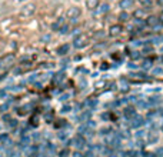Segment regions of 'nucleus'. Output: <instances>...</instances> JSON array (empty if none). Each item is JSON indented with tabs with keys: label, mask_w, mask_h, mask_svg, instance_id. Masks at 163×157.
<instances>
[{
	"label": "nucleus",
	"mask_w": 163,
	"mask_h": 157,
	"mask_svg": "<svg viewBox=\"0 0 163 157\" xmlns=\"http://www.w3.org/2000/svg\"><path fill=\"white\" fill-rule=\"evenodd\" d=\"M35 12H36V4L27 3V4H24V6L20 9V16H23V17H30V16L35 14Z\"/></svg>",
	"instance_id": "1"
},
{
	"label": "nucleus",
	"mask_w": 163,
	"mask_h": 157,
	"mask_svg": "<svg viewBox=\"0 0 163 157\" xmlns=\"http://www.w3.org/2000/svg\"><path fill=\"white\" fill-rule=\"evenodd\" d=\"M80 14H82V10L77 7V6H72V7H69L67 12H66V16H67V19H70V20L79 19Z\"/></svg>",
	"instance_id": "2"
},
{
	"label": "nucleus",
	"mask_w": 163,
	"mask_h": 157,
	"mask_svg": "<svg viewBox=\"0 0 163 157\" xmlns=\"http://www.w3.org/2000/svg\"><path fill=\"white\" fill-rule=\"evenodd\" d=\"M145 124V118L142 117V116H137V114H134L133 117H132V121H130V126L132 127H142Z\"/></svg>",
	"instance_id": "3"
},
{
	"label": "nucleus",
	"mask_w": 163,
	"mask_h": 157,
	"mask_svg": "<svg viewBox=\"0 0 163 157\" xmlns=\"http://www.w3.org/2000/svg\"><path fill=\"white\" fill-rule=\"evenodd\" d=\"M133 6H134V0H119V7L122 9L123 12H127Z\"/></svg>",
	"instance_id": "4"
},
{
	"label": "nucleus",
	"mask_w": 163,
	"mask_h": 157,
	"mask_svg": "<svg viewBox=\"0 0 163 157\" xmlns=\"http://www.w3.org/2000/svg\"><path fill=\"white\" fill-rule=\"evenodd\" d=\"M13 60H14V56H13V54H7V56H4V57L0 60V66L9 67L10 64H13Z\"/></svg>",
	"instance_id": "5"
},
{
	"label": "nucleus",
	"mask_w": 163,
	"mask_h": 157,
	"mask_svg": "<svg viewBox=\"0 0 163 157\" xmlns=\"http://www.w3.org/2000/svg\"><path fill=\"white\" fill-rule=\"evenodd\" d=\"M73 144H75L76 149H83L84 144H86V140H84V137H82V136H76V137L73 139Z\"/></svg>",
	"instance_id": "6"
},
{
	"label": "nucleus",
	"mask_w": 163,
	"mask_h": 157,
	"mask_svg": "<svg viewBox=\"0 0 163 157\" xmlns=\"http://www.w3.org/2000/svg\"><path fill=\"white\" fill-rule=\"evenodd\" d=\"M69 51H70V46L69 44H62V46L57 47V54L59 56H66Z\"/></svg>",
	"instance_id": "7"
},
{
	"label": "nucleus",
	"mask_w": 163,
	"mask_h": 157,
	"mask_svg": "<svg viewBox=\"0 0 163 157\" xmlns=\"http://www.w3.org/2000/svg\"><path fill=\"white\" fill-rule=\"evenodd\" d=\"M100 4V0H86V7L89 10H96Z\"/></svg>",
	"instance_id": "8"
},
{
	"label": "nucleus",
	"mask_w": 163,
	"mask_h": 157,
	"mask_svg": "<svg viewBox=\"0 0 163 157\" xmlns=\"http://www.w3.org/2000/svg\"><path fill=\"white\" fill-rule=\"evenodd\" d=\"M73 46H75L76 49H83V47L86 46V40H84V37H82V36L76 37V39L73 40Z\"/></svg>",
	"instance_id": "9"
},
{
	"label": "nucleus",
	"mask_w": 163,
	"mask_h": 157,
	"mask_svg": "<svg viewBox=\"0 0 163 157\" xmlns=\"http://www.w3.org/2000/svg\"><path fill=\"white\" fill-rule=\"evenodd\" d=\"M147 20H146V24H149V26H152V27H156L159 23H160V19H158V17H155V16H152V17H146Z\"/></svg>",
	"instance_id": "10"
},
{
	"label": "nucleus",
	"mask_w": 163,
	"mask_h": 157,
	"mask_svg": "<svg viewBox=\"0 0 163 157\" xmlns=\"http://www.w3.org/2000/svg\"><path fill=\"white\" fill-rule=\"evenodd\" d=\"M122 33V27L120 26H112L110 27V32H109V35L112 36V37H115V36H119Z\"/></svg>",
	"instance_id": "11"
},
{
	"label": "nucleus",
	"mask_w": 163,
	"mask_h": 157,
	"mask_svg": "<svg viewBox=\"0 0 163 157\" xmlns=\"http://www.w3.org/2000/svg\"><path fill=\"white\" fill-rule=\"evenodd\" d=\"M109 4L107 3H105V4H99V7L96 9V12L99 13V14H105V13H107L109 12Z\"/></svg>",
	"instance_id": "12"
},
{
	"label": "nucleus",
	"mask_w": 163,
	"mask_h": 157,
	"mask_svg": "<svg viewBox=\"0 0 163 157\" xmlns=\"http://www.w3.org/2000/svg\"><path fill=\"white\" fill-rule=\"evenodd\" d=\"M22 144H23L24 147H30V144H32V137H30V136L22 137Z\"/></svg>",
	"instance_id": "13"
},
{
	"label": "nucleus",
	"mask_w": 163,
	"mask_h": 157,
	"mask_svg": "<svg viewBox=\"0 0 163 157\" xmlns=\"http://www.w3.org/2000/svg\"><path fill=\"white\" fill-rule=\"evenodd\" d=\"M129 19H130V16H129V13H127V12H122V13L119 14V20L123 22V23H124V22H127Z\"/></svg>",
	"instance_id": "14"
},
{
	"label": "nucleus",
	"mask_w": 163,
	"mask_h": 157,
	"mask_svg": "<svg viewBox=\"0 0 163 157\" xmlns=\"http://www.w3.org/2000/svg\"><path fill=\"white\" fill-rule=\"evenodd\" d=\"M152 74H153V76H162V74H163V67H162V66L155 67V69L152 70Z\"/></svg>",
	"instance_id": "15"
},
{
	"label": "nucleus",
	"mask_w": 163,
	"mask_h": 157,
	"mask_svg": "<svg viewBox=\"0 0 163 157\" xmlns=\"http://www.w3.org/2000/svg\"><path fill=\"white\" fill-rule=\"evenodd\" d=\"M80 120L83 121V123H87V121L90 120V112H84V113H82Z\"/></svg>",
	"instance_id": "16"
},
{
	"label": "nucleus",
	"mask_w": 163,
	"mask_h": 157,
	"mask_svg": "<svg viewBox=\"0 0 163 157\" xmlns=\"http://www.w3.org/2000/svg\"><path fill=\"white\" fill-rule=\"evenodd\" d=\"M124 116H126L127 118H132V117H133V116H134V112H133V109H130V107H129V109H124Z\"/></svg>",
	"instance_id": "17"
},
{
	"label": "nucleus",
	"mask_w": 163,
	"mask_h": 157,
	"mask_svg": "<svg viewBox=\"0 0 163 157\" xmlns=\"http://www.w3.org/2000/svg\"><path fill=\"white\" fill-rule=\"evenodd\" d=\"M145 9H147V7H150L152 6V0H137Z\"/></svg>",
	"instance_id": "18"
},
{
	"label": "nucleus",
	"mask_w": 163,
	"mask_h": 157,
	"mask_svg": "<svg viewBox=\"0 0 163 157\" xmlns=\"http://www.w3.org/2000/svg\"><path fill=\"white\" fill-rule=\"evenodd\" d=\"M96 104H97L96 100H86V102H84V106H86V107H94Z\"/></svg>",
	"instance_id": "19"
},
{
	"label": "nucleus",
	"mask_w": 163,
	"mask_h": 157,
	"mask_svg": "<svg viewBox=\"0 0 163 157\" xmlns=\"http://www.w3.org/2000/svg\"><path fill=\"white\" fill-rule=\"evenodd\" d=\"M134 16H136V19H143L145 17V10H136Z\"/></svg>",
	"instance_id": "20"
},
{
	"label": "nucleus",
	"mask_w": 163,
	"mask_h": 157,
	"mask_svg": "<svg viewBox=\"0 0 163 157\" xmlns=\"http://www.w3.org/2000/svg\"><path fill=\"white\" fill-rule=\"evenodd\" d=\"M67 30H69V27H67L66 24H63V26L60 27V30H59V32H60L62 35H66V33H67Z\"/></svg>",
	"instance_id": "21"
},
{
	"label": "nucleus",
	"mask_w": 163,
	"mask_h": 157,
	"mask_svg": "<svg viewBox=\"0 0 163 157\" xmlns=\"http://www.w3.org/2000/svg\"><path fill=\"white\" fill-rule=\"evenodd\" d=\"M7 96V91L6 90H0V100H4Z\"/></svg>",
	"instance_id": "22"
},
{
	"label": "nucleus",
	"mask_w": 163,
	"mask_h": 157,
	"mask_svg": "<svg viewBox=\"0 0 163 157\" xmlns=\"http://www.w3.org/2000/svg\"><path fill=\"white\" fill-rule=\"evenodd\" d=\"M69 97H70V94H69V93H66V94H62V96H60V100H63V102H65V100H67Z\"/></svg>",
	"instance_id": "23"
},
{
	"label": "nucleus",
	"mask_w": 163,
	"mask_h": 157,
	"mask_svg": "<svg viewBox=\"0 0 163 157\" xmlns=\"http://www.w3.org/2000/svg\"><path fill=\"white\" fill-rule=\"evenodd\" d=\"M69 110H72V107H70V106H63V109H62V113H67Z\"/></svg>",
	"instance_id": "24"
},
{
	"label": "nucleus",
	"mask_w": 163,
	"mask_h": 157,
	"mask_svg": "<svg viewBox=\"0 0 163 157\" xmlns=\"http://www.w3.org/2000/svg\"><path fill=\"white\" fill-rule=\"evenodd\" d=\"M59 137H60L62 140H65V139L67 137V134H66V131H60V133H59Z\"/></svg>",
	"instance_id": "25"
},
{
	"label": "nucleus",
	"mask_w": 163,
	"mask_h": 157,
	"mask_svg": "<svg viewBox=\"0 0 163 157\" xmlns=\"http://www.w3.org/2000/svg\"><path fill=\"white\" fill-rule=\"evenodd\" d=\"M132 57H133V59H139V57H140V53H139V51H133V53H132Z\"/></svg>",
	"instance_id": "26"
},
{
	"label": "nucleus",
	"mask_w": 163,
	"mask_h": 157,
	"mask_svg": "<svg viewBox=\"0 0 163 157\" xmlns=\"http://www.w3.org/2000/svg\"><path fill=\"white\" fill-rule=\"evenodd\" d=\"M9 107H10V104H9V103H4V104L1 106V110H3V112H6Z\"/></svg>",
	"instance_id": "27"
},
{
	"label": "nucleus",
	"mask_w": 163,
	"mask_h": 157,
	"mask_svg": "<svg viewBox=\"0 0 163 157\" xmlns=\"http://www.w3.org/2000/svg\"><path fill=\"white\" fill-rule=\"evenodd\" d=\"M37 80V74H32V77H29V81H35Z\"/></svg>",
	"instance_id": "28"
},
{
	"label": "nucleus",
	"mask_w": 163,
	"mask_h": 157,
	"mask_svg": "<svg viewBox=\"0 0 163 157\" xmlns=\"http://www.w3.org/2000/svg\"><path fill=\"white\" fill-rule=\"evenodd\" d=\"M7 90H12V91H20V89H19V87H9Z\"/></svg>",
	"instance_id": "29"
},
{
	"label": "nucleus",
	"mask_w": 163,
	"mask_h": 157,
	"mask_svg": "<svg viewBox=\"0 0 163 157\" xmlns=\"http://www.w3.org/2000/svg\"><path fill=\"white\" fill-rule=\"evenodd\" d=\"M56 80H57V81L63 80V74H62V73H60V74H56Z\"/></svg>",
	"instance_id": "30"
},
{
	"label": "nucleus",
	"mask_w": 163,
	"mask_h": 157,
	"mask_svg": "<svg viewBox=\"0 0 163 157\" xmlns=\"http://www.w3.org/2000/svg\"><path fill=\"white\" fill-rule=\"evenodd\" d=\"M10 126H12V127H16V126H17L16 120H10Z\"/></svg>",
	"instance_id": "31"
},
{
	"label": "nucleus",
	"mask_w": 163,
	"mask_h": 157,
	"mask_svg": "<svg viewBox=\"0 0 163 157\" xmlns=\"http://www.w3.org/2000/svg\"><path fill=\"white\" fill-rule=\"evenodd\" d=\"M129 67H130L132 70H134V69H137V66H134L133 63H129Z\"/></svg>",
	"instance_id": "32"
},
{
	"label": "nucleus",
	"mask_w": 163,
	"mask_h": 157,
	"mask_svg": "<svg viewBox=\"0 0 163 157\" xmlns=\"http://www.w3.org/2000/svg\"><path fill=\"white\" fill-rule=\"evenodd\" d=\"M41 40H43V41H46V40L49 41V40H50V36H43V37H41Z\"/></svg>",
	"instance_id": "33"
},
{
	"label": "nucleus",
	"mask_w": 163,
	"mask_h": 157,
	"mask_svg": "<svg viewBox=\"0 0 163 157\" xmlns=\"http://www.w3.org/2000/svg\"><path fill=\"white\" fill-rule=\"evenodd\" d=\"M158 4H159L160 7H163V0H158Z\"/></svg>",
	"instance_id": "34"
},
{
	"label": "nucleus",
	"mask_w": 163,
	"mask_h": 157,
	"mask_svg": "<svg viewBox=\"0 0 163 157\" xmlns=\"http://www.w3.org/2000/svg\"><path fill=\"white\" fill-rule=\"evenodd\" d=\"M14 1H17V3H23V1H26V0H14Z\"/></svg>",
	"instance_id": "35"
},
{
	"label": "nucleus",
	"mask_w": 163,
	"mask_h": 157,
	"mask_svg": "<svg viewBox=\"0 0 163 157\" xmlns=\"http://www.w3.org/2000/svg\"><path fill=\"white\" fill-rule=\"evenodd\" d=\"M160 20L163 22V10H162V13H160Z\"/></svg>",
	"instance_id": "36"
},
{
	"label": "nucleus",
	"mask_w": 163,
	"mask_h": 157,
	"mask_svg": "<svg viewBox=\"0 0 163 157\" xmlns=\"http://www.w3.org/2000/svg\"><path fill=\"white\" fill-rule=\"evenodd\" d=\"M159 50H160V53H163V46H160V49H159Z\"/></svg>",
	"instance_id": "37"
},
{
	"label": "nucleus",
	"mask_w": 163,
	"mask_h": 157,
	"mask_svg": "<svg viewBox=\"0 0 163 157\" xmlns=\"http://www.w3.org/2000/svg\"><path fill=\"white\" fill-rule=\"evenodd\" d=\"M0 143H1V141H0Z\"/></svg>",
	"instance_id": "38"
}]
</instances>
